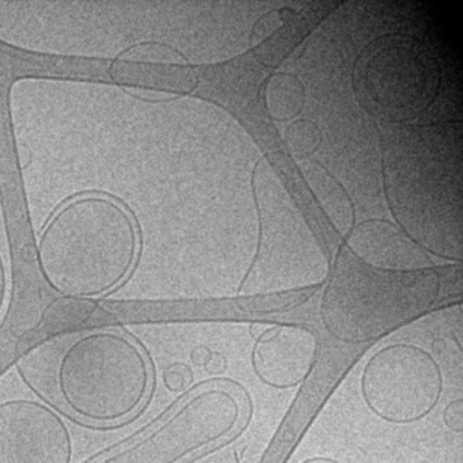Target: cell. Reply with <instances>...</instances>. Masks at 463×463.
I'll use <instances>...</instances> for the list:
<instances>
[{
    "label": "cell",
    "instance_id": "cell-11",
    "mask_svg": "<svg viewBox=\"0 0 463 463\" xmlns=\"http://www.w3.org/2000/svg\"><path fill=\"white\" fill-rule=\"evenodd\" d=\"M463 400H453L449 406L444 409V424L449 427V430H453L454 433L462 435L463 431Z\"/></svg>",
    "mask_w": 463,
    "mask_h": 463
},
{
    "label": "cell",
    "instance_id": "cell-1",
    "mask_svg": "<svg viewBox=\"0 0 463 463\" xmlns=\"http://www.w3.org/2000/svg\"><path fill=\"white\" fill-rule=\"evenodd\" d=\"M137 250V228L123 205L103 195L76 196L38 237V270L58 295L96 298L126 279Z\"/></svg>",
    "mask_w": 463,
    "mask_h": 463
},
{
    "label": "cell",
    "instance_id": "cell-5",
    "mask_svg": "<svg viewBox=\"0 0 463 463\" xmlns=\"http://www.w3.org/2000/svg\"><path fill=\"white\" fill-rule=\"evenodd\" d=\"M241 406L230 391H203L144 439L97 463H177L187 454L230 435L241 421Z\"/></svg>",
    "mask_w": 463,
    "mask_h": 463
},
{
    "label": "cell",
    "instance_id": "cell-12",
    "mask_svg": "<svg viewBox=\"0 0 463 463\" xmlns=\"http://www.w3.org/2000/svg\"><path fill=\"white\" fill-rule=\"evenodd\" d=\"M228 361L225 354L221 352H212L209 363L205 364V372L212 374V376H219L222 373L227 372Z\"/></svg>",
    "mask_w": 463,
    "mask_h": 463
},
{
    "label": "cell",
    "instance_id": "cell-13",
    "mask_svg": "<svg viewBox=\"0 0 463 463\" xmlns=\"http://www.w3.org/2000/svg\"><path fill=\"white\" fill-rule=\"evenodd\" d=\"M6 293H8V275H6L5 263L0 252V314L5 307Z\"/></svg>",
    "mask_w": 463,
    "mask_h": 463
},
{
    "label": "cell",
    "instance_id": "cell-8",
    "mask_svg": "<svg viewBox=\"0 0 463 463\" xmlns=\"http://www.w3.org/2000/svg\"><path fill=\"white\" fill-rule=\"evenodd\" d=\"M314 332L296 325H281L263 332L252 349V370L264 385L291 390L302 385L317 361Z\"/></svg>",
    "mask_w": 463,
    "mask_h": 463
},
{
    "label": "cell",
    "instance_id": "cell-14",
    "mask_svg": "<svg viewBox=\"0 0 463 463\" xmlns=\"http://www.w3.org/2000/svg\"><path fill=\"white\" fill-rule=\"evenodd\" d=\"M210 356H212V352L205 345H196L191 354L192 363L196 367H205V364L209 363Z\"/></svg>",
    "mask_w": 463,
    "mask_h": 463
},
{
    "label": "cell",
    "instance_id": "cell-9",
    "mask_svg": "<svg viewBox=\"0 0 463 463\" xmlns=\"http://www.w3.org/2000/svg\"><path fill=\"white\" fill-rule=\"evenodd\" d=\"M177 52L162 43H137L108 65V78L128 90L180 94L192 87L191 69L173 60Z\"/></svg>",
    "mask_w": 463,
    "mask_h": 463
},
{
    "label": "cell",
    "instance_id": "cell-10",
    "mask_svg": "<svg viewBox=\"0 0 463 463\" xmlns=\"http://www.w3.org/2000/svg\"><path fill=\"white\" fill-rule=\"evenodd\" d=\"M162 379L166 390L171 392H180L186 390L187 386L194 382V372L187 364L174 363L165 368Z\"/></svg>",
    "mask_w": 463,
    "mask_h": 463
},
{
    "label": "cell",
    "instance_id": "cell-7",
    "mask_svg": "<svg viewBox=\"0 0 463 463\" xmlns=\"http://www.w3.org/2000/svg\"><path fill=\"white\" fill-rule=\"evenodd\" d=\"M73 439L64 420L35 400L0 403V463H71Z\"/></svg>",
    "mask_w": 463,
    "mask_h": 463
},
{
    "label": "cell",
    "instance_id": "cell-15",
    "mask_svg": "<svg viewBox=\"0 0 463 463\" xmlns=\"http://www.w3.org/2000/svg\"><path fill=\"white\" fill-rule=\"evenodd\" d=\"M300 463H341L335 458H325V456H314V458H305Z\"/></svg>",
    "mask_w": 463,
    "mask_h": 463
},
{
    "label": "cell",
    "instance_id": "cell-3",
    "mask_svg": "<svg viewBox=\"0 0 463 463\" xmlns=\"http://www.w3.org/2000/svg\"><path fill=\"white\" fill-rule=\"evenodd\" d=\"M436 290L408 272H335L322 300L326 331L345 345H364L427 308Z\"/></svg>",
    "mask_w": 463,
    "mask_h": 463
},
{
    "label": "cell",
    "instance_id": "cell-6",
    "mask_svg": "<svg viewBox=\"0 0 463 463\" xmlns=\"http://www.w3.org/2000/svg\"><path fill=\"white\" fill-rule=\"evenodd\" d=\"M361 69L365 101L385 118L417 117L430 105L439 85L435 58L417 40H386Z\"/></svg>",
    "mask_w": 463,
    "mask_h": 463
},
{
    "label": "cell",
    "instance_id": "cell-2",
    "mask_svg": "<svg viewBox=\"0 0 463 463\" xmlns=\"http://www.w3.org/2000/svg\"><path fill=\"white\" fill-rule=\"evenodd\" d=\"M56 403L90 424H114L137 412L150 388V367L135 341L114 329L70 340L44 373Z\"/></svg>",
    "mask_w": 463,
    "mask_h": 463
},
{
    "label": "cell",
    "instance_id": "cell-4",
    "mask_svg": "<svg viewBox=\"0 0 463 463\" xmlns=\"http://www.w3.org/2000/svg\"><path fill=\"white\" fill-rule=\"evenodd\" d=\"M444 374L433 354L399 343L377 350L361 374L364 403L391 424H412L439 403Z\"/></svg>",
    "mask_w": 463,
    "mask_h": 463
}]
</instances>
